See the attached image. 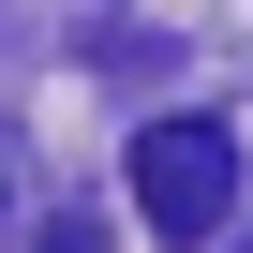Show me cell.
Masks as SVG:
<instances>
[{"mask_svg":"<svg viewBox=\"0 0 253 253\" xmlns=\"http://www.w3.org/2000/svg\"><path fill=\"white\" fill-rule=\"evenodd\" d=\"M134 209H149V238H223V209H238V134L223 119H149L134 134Z\"/></svg>","mask_w":253,"mask_h":253,"instance_id":"obj_1","label":"cell"}]
</instances>
